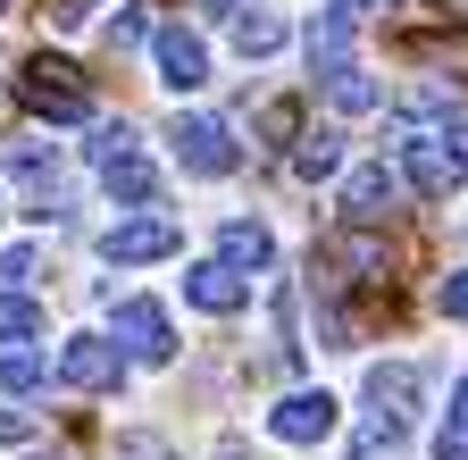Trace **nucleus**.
Masks as SVG:
<instances>
[{
	"label": "nucleus",
	"instance_id": "f257e3e1",
	"mask_svg": "<svg viewBox=\"0 0 468 460\" xmlns=\"http://www.w3.org/2000/svg\"><path fill=\"white\" fill-rule=\"evenodd\" d=\"M401 185L427 201L460 193L468 185V126H410L401 134Z\"/></svg>",
	"mask_w": 468,
	"mask_h": 460
},
{
	"label": "nucleus",
	"instance_id": "f03ea898",
	"mask_svg": "<svg viewBox=\"0 0 468 460\" xmlns=\"http://www.w3.org/2000/svg\"><path fill=\"white\" fill-rule=\"evenodd\" d=\"M17 109H26V118H50V126H76L92 109V84L58 59V50H34V59L17 68Z\"/></svg>",
	"mask_w": 468,
	"mask_h": 460
},
{
	"label": "nucleus",
	"instance_id": "7ed1b4c3",
	"mask_svg": "<svg viewBox=\"0 0 468 460\" xmlns=\"http://www.w3.org/2000/svg\"><path fill=\"white\" fill-rule=\"evenodd\" d=\"M92 159H101V185H109L117 201H159V167L134 151V134H126V126H101Z\"/></svg>",
	"mask_w": 468,
	"mask_h": 460
},
{
	"label": "nucleus",
	"instance_id": "20e7f679",
	"mask_svg": "<svg viewBox=\"0 0 468 460\" xmlns=\"http://www.w3.org/2000/svg\"><path fill=\"white\" fill-rule=\"evenodd\" d=\"M109 335L126 343V360H151V369H167V360H176V326H167V310H159V302H117Z\"/></svg>",
	"mask_w": 468,
	"mask_h": 460
},
{
	"label": "nucleus",
	"instance_id": "39448f33",
	"mask_svg": "<svg viewBox=\"0 0 468 460\" xmlns=\"http://www.w3.org/2000/svg\"><path fill=\"white\" fill-rule=\"evenodd\" d=\"M176 159L193 167V177H234V167H243V151H234V134L218 126V118H176Z\"/></svg>",
	"mask_w": 468,
	"mask_h": 460
},
{
	"label": "nucleus",
	"instance_id": "423d86ee",
	"mask_svg": "<svg viewBox=\"0 0 468 460\" xmlns=\"http://www.w3.org/2000/svg\"><path fill=\"white\" fill-rule=\"evenodd\" d=\"M58 377H68L76 393H109L117 377H126V343H109V335H76L68 352H58Z\"/></svg>",
	"mask_w": 468,
	"mask_h": 460
},
{
	"label": "nucleus",
	"instance_id": "0eeeda50",
	"mask_svg": "<svg viewBox=\"0 0 468 460\" xmlns=\"http://www.w3.org/2000/svg\"><path fill=\"white\" fill-rule=\"evenodd\" d=\"M176 243H185V235H176V218H126V226H109V235H101V251H109L117 268H143V260H167Z\"/></svg>",
	"mask_w": 468,
	"mask_h": 460
},
{
	"label": "nucleus",
	"instance_id": "6e6552de",
	"mask_svg": "<svg viewBox=\"0 0 468 460\" xmlns=\"http://www.w3.org/2000/svg\"><path fill=\"white\" fill-rule=\"evenodd\" d=\"M185 302L209 310V318H234V310L251 302V284H243V268H234V260H201V268L185 276Z\"/></svg>",
	"mask_w": 468,
	"mask_h": 460
},
{
	"label": "nucleus",
	"instance_id": "1a4fd4ad",
	"mask_svg": "<svg viewBox=\"0 0 468 460\" xmlns=\"http://www.w3.org/2000/svg\"><path fill=\"white\" fill-rule=\"evenodd\" d=\"M326 260H335V268H351V284H385V276H393V243H385V235H368L360 218H351L343 235L326 243Z\"/></svg>",
	"mask_w": 468,
	"mask_h": 460
},
{
	"label": "nucleus",
	"instance_id": "9d476101",
	"mask_svg": "<svg viewBox=\"0 0 468 460\" xmlns=\"http://www.w3.org/2000/svg\"><path fill=\"white\" fill-rule=\"evenodd\" d=\"M159 84H167V92H201V84H209V50H201V34L159 26Z\"/></svg>",
	"mask_w": 468,
	"mask_h": 460
},
{
	"label": "nucleus",
	"instance_id": "9b49d317",
	"mask_svg": "<svg viewBox=\"0 0 468 460\" xmlns=\"http://www.w3.org/2000/svg\"><path fill=\"white\" fill-rule=\"evenodd\" d=\"M284 444H326L335 435V393H292V401H276V419H268Z\"/></svg>",
	"mask_w": 468,
	"mask_h": 460
},
{
	"label": "nucleus",
	"instance_id": "f8f14e48",
	"mask_svg": "<svg viewBox=\"0 0 468 460\" xmlns=\"http://www.w3.org/2000/svg\"><path fill=\"white\" fill-rule=\"evenodd\" d=\"M419 393H427V385H419V369H410V360L368 369V411H377V419H401V427H410V419H419Z\"/></svg>",
	"mask_w": 468,
	"mask_h": 460
},
{
	"label": "nucleus",
	"instance_id": "ddd939ff",
	"mask_svg": "<svg viewBox=\"0 0 468 460\" xmlns=\"http://www.w3.org/2000/svg\"><path fill=\"white\" fill-rule=\"evenodd\" d=\"M393 193H401L393 167H351V177H343V209L360 218V226H377V218L393 209Z\"/></svg>",
	"mask_w": 468,
	"mask_h": 460
},
{
	"label": "nucleus",
	"instance_id": "4468645a",
	"mask_svg": "<svg viewBox=\"0 0 468 460\" xmlns=\"http://www.w3.org/2000/svg\"><path fill=\"white\" fill-rule=\"evenodd\" d=\"M310 68H318V76L351 68V9H326V17L310 26Z\"/></svg>",
	"mask_w": 468,
	"mask_h": 460
},
{
	"label": "nucleus",
	"instance_id": "2eb2a0df",
	"mask_svg": "<svg viewBox=\"0 0 468 460\" xmlns=\"http://www.w3.org/2000/svg\"><path fill=\"white\" fill-rule=\"evenodd\" d=\"M218 260H234V268H268V260H276V243H268V226L234 218V226H218Z\"/></svg>",
	"mask_w": 468,
	"mask_h": 460
},
{
	"label": "nucleus",
	"instance_id": "dca6fc26",
	"mask_svg": "<svg viewBox=\"0 0 468 460\" xmlns=\"http://www.w3.org/2000/svg\"><path fill=\"white\" fill-rule=\"evenodd\" d=\"M410 59L419 68H452L468 84V34H410Z\"/></svg>",
	"mask_w": 468,
	"mask_h": 460
},
{
	"label": "nucleus",
	"instance_id": "f3484780",
	"mask_svg": "<svg viewBox=\"0 0 468 460\" xmlns=\"http://www.w3.org/2000/svg\"><path fill=\"white\" fill-rule=\"evenodd\" d=\"M276 42H284V17H268V9H243V17H234V50H243V59H268Z\"/></svg>",
	"mask_w": 468,
	"mask_h": 460
},
{
	"label": "nucleus",
	"instance_id": "a211bd4d",
	"mask_svg": "<svg viewBox=\"0 0 468 460\" xmlns=\"http://www.w3.org/2000/svg\"><path fill=\"white\" fill-rule=\"evenodd\" d=\"M292 167H302V177H335V167H343V134L335 126L302 134V143H292Z\"/></svg>",
	"mask_w": 468,
	"mask_h": 460
},
{
	"label": "nucleus",
	"instance_id": "6ab92c4d",
	"mask_svg": "<svg viewBox=\"0 0 468 460\" xmlns=\"http://www.w3.org/2000/svg\"><path fill=\"white\" fill-rule=\"evenodd\" d=\"M401 435H410L401 419H377V411H368V427H360V444H351V460H401Z\"/></svg>",
	"mask_w": 468,
	"mask_h": 460
},
{
	"label": "nucleus",
	"instance_id": "aec40b11",
	"mask_svg": "<svg viewBox=\"0 0 468 460\" xmlns=\"http://www.w3.org/2000/svg\"><path fill=\"white\" fill-rule=\"evenodd\" d=\"M326 101H335V109H351V118H360V109H377L385 92H377V84H368L360 68H335V76H326Z\"/></svg>",
	"mask_w": 468,
	"mask_h": 460
},
{
	"label": "nucleus",
	"instance_id": "412c9836",
	"mask_svg": "<svg viewBox=\"0 0 468 460\" xmlns=\"http://www.w3.org/2000/svg\"><path fill=\"white\" fill-rule=\"evenodd\" d=\"M34 335H42V302L0 294V343H34Z\"/></svg>",
	"mask_w": 468,
	"mask_h": 460
},
{
	"label": "nucleus",
	"instance_id": "4be33fe9",
	"mask_svg": "<svg viewBox=\"0 0 468 460\" xmlns=\"http://www.w3.org/2000/svg\"><path fill=\"white\" fill-rule=\"evenodd\" d=\"M42 385V360L34 352H9V360H0V393H34Z\"/></svg>",
	"mask_w": 468,
	"mask_h": 460
},
{
	"label": "nucleus",
	"instance_id": "5701e85b",
	"mask_svg": "<svg viewBox=\"0 0 468 460\" xmlns=\"http://www.w3.org/2000/svg\"><path fill=\"white\" fill-rule=\"evenodd\" d=\"M260 134H276V143L302 134V109H292V101H268V109H260Z\"/></svg>",
	"mask_w": 468,
	"mask_h": 460
},
{
	"label": "nucleus",
	"instance_id": "b1692460",
	"mask_svg": "<svg viewBox=\"0 0 468 460\" xmlns=\"http://www.w3.org/2000/svg\"><path fill=\"white\" fill-rule=\"evenodd\" d=\"M143 26H151L143 9H117V17H109V50H134V42H143Z\"/></svg>",
	"mask_w": 468,
	"mask_h": 460
},
{
	"label": "nucleus",
	"instance_id": "393cba45",
	"mask_svg": "<svg viewBox=\"0 0 468 460\" xmlns=\"http://www.w3.org/2000/svg\"><path fill=\"white\" fill-rule=\"evenodd\" d=\"M435 460H468V419H452V427L435 435Z\"/></svg>",
	"mask_w": 468,
	"mask_h": 460
},
{
	"label": "nucleus",
	"instance_id": "a878e982",
	"mask_svg": "<svg viewBox=\"0 0 468 460\" xmlns=\"http://www.w3.org/2000/svg\"><path fill=\"white\" fill-rule=\"evenodd\" d=\"M435 302H443L452 318H468V268H460V276H443V294H435Z\"/></svg>",
	"mask_w": 468,
	"mask_h": 460
},
{
	"label": "nucleus",
	"instance_id": "bb28decb",
	"mask_svg": "<svg viewBox=\"0 0 468 460\" xmlns=\"http://www.w3.org/2000/svg\"><path fill=\"white\" fill-rule=\"evenodd\" d=\"M26 435H34V419H26V411H0V444H26Z\"/></svg>",
	"mask_w": 468,
	"mask_h": 460
},
{
	"label": "nucleus",
	"instance_id": "cd10ccee",
	"mask_svg": "<svg viewBox=\"0 0 468 460\" xmlns=\"http://www.w3.org/2000/svg\"><path fill=\"white\" fill-rule=\"evenodd\" d=\"M435 17L443 26H468V0H435Z\"/></svg>",
	"mask_w": 468,
	"mask_h": 460
},
{
	"label": "nucleus",
	"instance_id": "c85d7f7f",
	"mask_svg": "<svg viewBox=\"0 0 468 460\" xmlns=\"http://www.w3.org/2000/svg\"><path fill=\"white\" fill-rule=\"evenodd\" d=\"M343 9H401V0H343Z\"/></svg>",
	"mask_w": 468,
	"mask_h": 460
},
{
	"label": "nucleus",
	"instance_id": "c756f323",
	"mask_svg": "<svg viewBox=\"0 0 468 460\" xmlns=\"http://www.w3.org/2000/svg\"><path fill=\"white\" fill-rule=\"evenodd\" d=\"M452 401H460V411H452V419H468V377H460V393H452Z\"/></svg>",
	"mask_w": 468,
	"mask_h": 460
},
{
	"label": "nucleus",
	"instance_id": "7c9ffc66",
	"mask_svg": "<svg viewBox=\"0 0 468 460\" xmlns=\"http://www.w3.org/2000/svg\"><path fill=\"white\" fill-rule=\"evenodd\" d=\"M201 9H209V17H226V9H234V0H201Z\"/></svg>",
	"mask_w": 468,
	"mask_h": 460
},
{
	"label": "nucleus",
	"instance_id": "2f4dec72",
	"mask_svg": "<svg viewBox=\"0 0 468 460\" xmlns=\"http://www.w3.org/2000/svg\"><path fill=\"white\" fill-rule=\"evenodd\" d=\"M9 9H17V0H0V17H9Z\"/></svg>",
	"mask_w": 468,
	"mask_h": 460
}]
</instances>
